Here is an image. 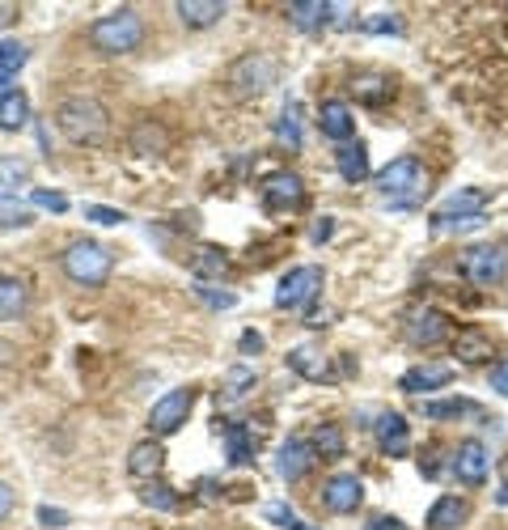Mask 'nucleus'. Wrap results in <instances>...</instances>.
Segmentation results:
<instances>
[{
	"mask_svg": "<svg viewBox=\"0 0 508 530\" xmlns=\"http://www.w3.org/2000/svg\"><path fill=\"white\" fill-rule=\"evenodd\" d=\"M56 128L68 145H102L106 132H111V111L94 98V94H72L56 106Z\"/></svg>",
	"mask_w": 508,
	"mask_h": 530,
	"instance_id": "f257e3e1",
	"label": "nucleus"
},
{
	"mask_svg": "<svg viewBox=\"0 0 508 530\" xmlns=\"http://www.w3.org/2000/svg\"><path fill=\"white\" fill-rule=\"evenodd\" d=\"M85 39L98 56H132V51L144 43V22H140L136 9H115V13L98 17V22H89Z\"/></svg>",
	"mask_w": 508,
	"mask_h": 530,
	"instance_id": "f03ea898",
	"label": "nucleus"
},
{
	"mask_svg": "<svg viewBox=\"0 0 508 530\" xmlns=\"http://www.w3.org/2000/svg\"><path fill=\"white\" fill-rule=\"evenodd\" d=\"M60 268H64V276H68L77 289H102L106 280H111L115 255L106 251L102 242H94V238H77V242L64 246Z\"/></svg>",
	"mask_w": 508,
	"mask_h": 530,
	"instance_id": "7ed1b4c3",
	"label": "nucleus"
},
{
	"mask_svg": "<svg viewBox=\"0 0 508 530\" xmlns=\"http://www.w3.org/2000/svg\"><path fill=\"white\" fill-rule=\"evenodd\" d=\"M381 200H390L394 208H411L428 196V170L420 166V157H394V162L377 174Z\"/></svg>",
	"mask_w": 508,
	"mask_h": 530,
	"instance_id": "20e7f679",
	"label": "nucleus"
},
{
	"mask_svg": "<svg viewBox=\"0 0 508 530\" xmlns=\"http://www.w3.org/2000/svg\"><path fill=\"white\" fill-rule=\"evenodd\" d=\"M276 77H280V64L271 60L267 51H246V56L233 60L229 73H225L229 90L238 94V98H259V94H267L271 85H276Z\"/></svg>",
	"mask_w": 508,
	"mask_h": 530,
	"instance_id": "39448f33",
	"label": "nucleus"
},
{
	"mask_svg": "<svg viewBox=\"0 0 508 530\" xmlns=\"http://www.w3.org/2000/svg\"><path fill=\"white\" fill-rule=\"evenodd\" d=\"M458 268L466 276V285H475V289H500L504 280H508V255L500 251L496 242H475V246H466V251H462Z\"/></svg>",
	"mask_w": 508,
	"mask_h": 530,
	"instance_id": "423d86ee",
	"label": "nucleus"
},
{
	"mask_svg": "<svg viewBox=\"0 0 508 530\" xmlns=\"http://www.w3.org/2000/svg\"><path fill=\"white\" fill-rule=\"evenodd\" d=\"M483 208H487V191L479 187H462L432 212V229L445 234V229H470V225H483Z\"/></svg>",
	"mask_w": 508,
	"mask_h": 530,
	"instance_id": "0eeeda50",
	"label": "nucleus"
},
{
	"mask_svg": "<svg viewBox=\"0 0 508 530\" xmlns=\"http://www.w3.org/2000/svg\"><path fill=\"white\" fill-rule=\"evenodd\" d=\"M318 293H322V268H314V263H301V268L280 276L276 310H305V306L318 302Z\"/></svg>",
	"mask_w": 508,
	"mask_h": 530,
	"instance_id": "6e6552de",
	"label": "nucleus"
},
{
	"mask_svg": "<svg viewBox=\"0 0 508 530\" xmlns=\"http://www.w3.org/2000/svg\"><path fill=\"white\" fill-rule=\"evenodd\" d=\"M191 408H195V386H178V391H166V395L153 403V412H149V433L157 441L161 437H174L187 424Z\"/></svg>",
	"mask_w": 508,
	"mask_h": 530,
	"instance_id": "1a4fd4ad",
	"label": "nucleus"
},
{
	"mask_svg": "<svg viewBox=\"0 0 508 530\" xmlns=\"http://www.w3.org/2000/svg\"><path fill=\"white\" fill-rule=\"evenodd\" d=\"M403 340L411 348H437L449 340V318L437 306H411L403 314Z\"/></svg>",
	"mask_w": 508,
	"mask_h": 530,
	"instance_id": "9d476101",
	"label": "nucleus"
},
{
	"mask_svg": "<svg viewBox=\"0 0 508 530\" xmlns=\"http://www.w3.org/2000/svg\"><path fill=\"white\" fill-rule=\"evenodd\" d=\"M259 200H263V208L271 212V217H280V212H297V208L305 204V183H301V174H293V170L267 174V179L259 183Z\"/></svg>",
	"mask_w": 508,
	"mask_h": 530,
	"instance_id": "9b49d317",
	"label": "nucleus"
},
{
	"mask_svg": "<svg viewBox=\"0 0 508 530\" xmlns=\"http://www.w3.org/2000/svg\"><path fill=\"white\" fill-rule=\"evenodd\" d=\"M487 471H492V454H487V446L479 437H466V441H458V450L449 454V475L458 484H466V488H479V484H487Z\"/></svg>",
	"mask_w": 508,
	"mask_h": 530,
	"instance_id": "f8f14e48",
	"label": "nucleus"
},
{
	"mask_svg": "<svg viewBox=\"0 0 508 530\" xmlns=\"http://www.w3.org/2000/svg\"><path fill=\"white\" fill-rule=\"evenodd\" d=\"M322 505H326V514H335V518L356 514V509L365 505V484H360V475H352V471L331 475V480L322 484Z\"/></svg>",
	"mask_w": 508,
	"mask_h": 530,
	"instance_id": "ddd939ff",
	"label": "nucleus"
},
{
	"mask_svg": "<svg viewBox=\"0 0 508 530\" xmlns=\"http://www.w3.org/2000/svg\"><path fill=\"white\" fill-rule=\"evenodd\" d=\"M373 441L381 458H407L411 454V424L403 412H377L373 420Z\"/></svg>",
	"mask_w": 508,
	"mask_h": 530,
	"instance_id": "4468645a",
	"label": "nucleus"
},
{
	"mask_svg": "<svg viewBox=\"0 0 508 530\" xmlns=\"http://www.w3.org/2000/svg\"><path fill=\"white\" fill-rule=\"evenodd\" d=\"M449 352L458 357V365H492L496 344L483 327H458L449 335Z\"/></svg>",
	"mask_w": 508,
	"mask_h": 530,
	"instance_id": "2eb2a0df",
	"label": "nucleus"
},
{
	"mask_svg": "<svg viewBox=\"0 0 508 530\" xmlns=\"http://www.w3.org/2000/svg\"><path fill=\"white\" fill-rule=\"evenodd\" d=\"M318 467V454H314V446H310V437H288L284 446H280V458H276V471H280V480H288V484H297V480H305Z\"/></svg>",
	"mask_w": 508,
	"mask_h": 530,
	"instance_id": "dca6fc26",
	"label": "nucleus"
},
{
	"mask_svg": "<svg viewBox=\"0 0 508 530\" xmlns=\"http://www.w3.org/2000/svg\"><path fill=\"white\" fill-rule=\"evenodd\" d=\"M318 132H322L326 140H335V145H348V140L356 136V115H352V106L339 102V98L318 102Z\"/></svg>",
	"mask_w": 508,
	"mask_h": 530,
	"instance_id": "f3484780",
	"label": "nucleus"
},
{
	"mask_svg": "<svg viewBox=\"0 0 508 530\" xmlns=\"http://www.w3.org/2000/svg\"><path fill=\"white\" fill-rule=\"evenodd\" d=\"M453 382V365H411L403 378H398V391L403 395H432V391H445V386Z\"/></svg>",
	"mask_w": 508,
	"mask_h": 530,
	"instance_id": "a211bd4d",
	"label": "nucleus"
},
{
	"mask_svg": "<svg viewBox=\"0 0 508 530\" xmlns=\"http://www.w3.org/2000/svg\"><path fill=\"white\" fill-rule=\"evenodd\" d=\"M161 467H166V446H161L157 437H144V441H136L132 450H127V475L132 480H157L161 475Z\"/></svg>",
	"mask_w": 508,
	"mask_h": 530,
	"instance_id": "6ab92c4d",
	"label": "nucleus"
},
{
	"mask_svg": "<svg viewBox=\"0 0 508 530\" xmlns=\"http://www.w3.org/2000/svg\"><path fill=\"white\" fill-rule=\"evenodd\" d=\"M288 369H293L297 378H305V382H335L331 357H322V352L310 348V344H301V348L288 352Z\"/></svg>",
	"mask_w": 508,
	"mask_h": 530,
	"instance_id": "aec40b11",
	"label": "nucleus"
},
{
	"mask_svg": "<svg viewBox=\"0 0 508 530\" xmlns=\"http://www.w3.org/2000/svg\"><path fill=\"white\" fill-rule=\"evenodd\" d=\"M335 170H339V179L348 183V187L365 183L369 179V149H365V140H348V145H339Z\"/></svg>",
	"mask_w": 508,
	"mask_h": 530,
	"instance_id": "412c9836",
	"label": "nucleus"
},
{
	"mask_svg": "<svg viewBox=\"0 0 508 530\" xmlns=\"http://www.w3.org/2000/svg\"><path fill=\"white\" fill-rule=\"evenodd\" d=\"M352 98L360 106H386L394 98V81L386 73H373V68H365V73L352 77Z\"/></svg>",
	"mask_w": 508,
	"mask_h": 530,
	"instance_id": "4be33fe9",
	"label": "nucleus"
},
{
	"mask_svg": "<svg viewBox=\"0 0 508 530\" xmlns=\"http://www.w3.org/2000/svg\"><path fill=\"white\" fill-rule=\"evenodd\" d=\"M331 13H335V5H326V0H293V5H288V22L301 34H318L331 26Z\"/></svg>",
	"mask_w": 508,
	"mask_h": 530,
	"instance_id": "5701e85b",
	"label": "nucleus"
},
{
	"mask_svg": "<svg viewBox=\"0 0 508 530\" xmlns=\"http://www.w3.org/2000/svg\"><path fill=\"white\" fill-rule=\"evenodd\" d=\"M174 13H178V22H183L187 30H208V26L221 22L229 9L221 5V0H178Z\"/></svg>",
	"mask_w": 508,
	"mask_h": 530,
	"instance_id": "b1692460",
	"label": "nucleus"
},
{
	"mask_svg": "<svg viewBox=\"0 0 508 530\" xmlns=\"http://www.w3.org/2000/svg\"><path fill=\"white\" fill-rule=\"evenodd\" d=\"M466 518H470V501H462V497H441V501H432L424 526L428 530H458V526H466Z\"/></svg>",
	"mask_w": 508,
	"mask_h": 530,
	"instance_id": "393cba45",
	"label": "nucleus"
},
{
	"mask_svg": "<svg viewBox=\"0 0 508 530\" xmlns=\"http://www.w3.org/2000/svg\"><path fill=\"white\" fill-rule=\"evenodd\" d=\"M30 310V285L22 276H0V318H22Z\"/></svg>",
	"mask_w": 508,
	"mask_h": 530,
	"instance_id": "a878e982",
	"label": "nucleus"
},
{
	"mask_svg": "<svg viewBox=\"0 0 508 530\" xmlns=\"http://www.w3.org/2000/svg\"><path fill=\"white\" fill-rule=\"evenodd\" d=\"M310 446H314V454L322 458V463H335V458H343V454H348V437H343V429H339V424L322 420L318 429H314V437H310Z\"/></svg>",
	"mask_w": 508,
	"mask_h": 530,
	"instance_id": "bb28decb",
	"label": "nucleus"
},
{
	"mask_svg": "<svg viewBox=\"0 0 508 530\" xmlns=\"http://www.w3.org/2000/svg\"><path fill=\"white\" fill-rule=\"evenodd\" d=\"M221 437H225V454H229V463H233V467L254 463V433L246 429V424H238V420L225 424Z\"/></svg>",
	"mask_w": 508,
	"mask_h": 530,
	"instance_id": "cd10ccee",
	"label": "nucleus"
},
{
	"mask_svg": "<svg viewBox=\"0 0 508 530\" xmlns=\"http://www.w3.org/2000/svg\"><path fill=\"white\" fill-rule=\"evenodd\" d=\"M30 123V98L22 90L0 94V132H22Z\"/></svg>",
	"mask_w": 508,
	"mask_h": 530,
	"instance_id": "c85d7f7f",
	"label": "nucleus"
},
{
	"mask_svg": "<svg viewBox=\"0 0 508 530\" xmlns=\"http://www.w3.org/2000/svg\"><path fill=\"white\" fill-rule=\"evenodd\" d=\"M254 382H259V374H254L250 365H233L229 374L221 378V391H216V403H242V399L254 391Z\"/></svg>",
	"mask_w": 508,
	"mask_h": 530,
	"instance_id": "c756f323",
	"label": "nucleus"
},
{
	"mask_svg": "<svg viewBox=\"0 0 508 530\" xmlns=\"http://www.w3.org/2000/svg\"><path fill=\"white\" fill-rule=\"evenodd\" d=\"M191 272H195V280H204V285H208L212 276L229 272V255L221 251V246H199L195 259H191Z\"/></svg>",
	"mask_w": 508,
	"mask_h": 530,
	"instance_id": "7c9ffc66",
	"label": "nucleus"
},
{
	"mask_svg": "<svg viewBox=\"0 0 508 530\" xmlns=\"http://www.w3.org/2000/svg\"><path fill=\"white\" fill-rule=\"evenodd\" d=\"M17 187H30V162L17 153H0V191L13 196Z\"/></svg>",
	"mask_w": 508,
	"mask_h": 530,
	"instance_id": "2f4dec72",
	"label": "nucleus"
},
{
	"mask_svg": "<svg viewBox=\"0 0 508 530\" xmlns=\"http://www.w3.org/2000/svg\"><path fill=\"white\" fill-rule=\"evenodd\" d=\"M276 145L280 149H301V111H297V102H284V111L276 119Z\"/></svg>",
	"mask_w": 508,
	"mask_h": 530,
	"instance_id": "473e14b6",
	"label": "nucleus"
},
{
	"mask_svg": "<svg viewBox=\"0 0 508 530\" xmlns=\"http://www.w3.org/2000/svg\"><path fill=\"white\" fill-rule=\"evenodd\" d=\"M420 412H424L428 420H458V416H470V412H479V408H475L470 399L453 395V399H424Z\"/></svg>",
	"mask_w": 508,
	"mask_h": 530,
	"instance_id": "72a5a7b5",
	"label": "nucleus"
},
{
	"mask_svg": "<svg viewBox=\"0 0 508 530\" xmlns=\"http://www.w3.org/2000/svg\"><path fill=\"white\" fill-rule=\"evenodd\" d=\"M26 225H34V212L17 196H5V191H0V229H26Z\"/></svg>",
	"mask_w": 508,
	"mask_h": 530,
	"instance_id": "f704fd0d",
	"label": "nucleus"
},
{
	"mask_svg": "<svg viewBox=\"0 0 508 530\" xmlns=\"http://www.w3.org/2000/svg\"><path fill=\"white\" fill-rule=\"evenodd\" d=\"M140 501L149 505V509H161V514H174V509H178V497H174V488H170V484H161V480H149V484H144Z\"/></svg>",
	"mask_w": 508,
	"mask_h": 530,
	"instance_id": "c9c22d12",
	"label": "nucleus"
},
{
	"mask_svg": "<svg viewBox=\"0 0 508 530\" xmlns=\"http://www.w3.org/2000/svg\"><path fill=\"white\" fill-rule=\"evenodd\" d=\"M132 145H136V153H161V145H166V132H161V128H153V123L144 119V123H136Z\"/></svg>",
	"mask_w": 508,
	"mask_h": 530,
	"instance_id": "e433bc0d",
	"label": "nucleus"
},
{
	"mask_svg": "<svg viewBox=\"0 0 508 530\" xmlns=\"http://www.w3.org/2000/svg\"><path fill=\"white\" fill-rule=\"evenodd\" d=\"M30 60V51L22 43H13V39H0V73H9L17 77V68H22Z\"/></svg>",
	"mask_w": 508,
	"mask_h": 530,
	"instance_id": "4c0bfd02",
	"label": "nucleus"
},
{
	"mask_svg": "<svg viewBox=\"0 0 508 530\" xmlns=\"http://www.w3.org/2000/svg\"><path fill=\"white\" fill-rule=\"evenodd\" d=\"M195 297L204 306H212V310H229V306H238V297H233L229 289H212V285H204V280H195Z\"/></svg>",
	"mask_w": 508,
	"mask_h": 530,
	"instance_id": "58836bf2",
	"label": "nucleus"
},
{
	"mask_svg": "<svg viewBox=\"0 0 508 530\" xmlns=\"http://www.w3.org/2000/svg\"><path fill=\"white\" fill-rule=\"evenodd\" d=\"M267 522H276L280 530H314V526H305L288 505H267Z\"/></svg>",
	"mask_w": 508,
	"mask_h": 530,
	"instance_id": "ea45409f",
	"label": "nucleus"
},
{
	"mask_svg": "<svg viewBox=\"0 0 508 530\" xmlns=\"http://www.w3.org/2000/svg\"><path fill=\"white\" fill-rule=\"evenodd\" d=\"M85 217L98 221V225H123L127 212L123 208H106V204H85Z\"/></svg>",
	"mask_w": 508,
	"mask_h": 530,
	"instance_id": "a19ab883",
	"label": "nucleus"
},
{
	"mask_svg": "<svg viewBox=\"0 0 508 530\" xmlns=\"http://www.w3.org/2000/svg\"><path fill=\"white\" fill-rule=\"evenodd\" d=\"M365 30L369 34H403V22H398L394 13H377V17H369V22H365Z\"/></svg>",
	"mask_w": 508,
	"mask_h": 530,
	"instance_id": "79ce46f5",
	"label": "nucleus"
},
{
	"mask_svg": "<svg viewBox=\"0 0 508 530\" xmlns=\"http://www.w3.org/2000/svg\"><path fill=\"white\" fill-rule=\"evenodd\" d=\"M30 200L39 204V208H51V212H64V208H68V200L60 196V191H43V187H34V191H30Z\"/></svg>",
	"mask_w": 508,
	"mask_h": 530,
	"instance_id": "37998d69",
	"label": "nucleus"
},
{
	"mask_svg": "<svg viewBox=\"0 0 508 530\" xmlns=\"http://www.w3.org/2000/svg\"><path fill=\"white\" fill-rule=\"evenodd\" d=\"M39 522L43 526H64L68 514H64V509H56V505H39Z\"/></svg>",
	"mask_w": 508,
	"mask_h": 530,
	"instance_id": "c03bdc74",
	"label": "nucleus"
},
{
	"mask_svg": "<svg viewBox=\"0 0 508 530\" xmlns=\"http://www.w3.org/2000/svg\"><path fill=\"white\" fill-rule=\"evenodd\" d=\"M263 352V335L259 331H246L242 335V357H259Z\"/></svg>",
	"mask_w": 508,
	"mask_h": 530,
	"instance_id": "a18cd8bd",
	"label": "nucleus"
},
{
	"mask_svg": "<svg viewBox=\"0 0 508 530\" xmlns=\"http://www.w3.org/2000/svg\"><path fill=\"white\" fill-rule=\"evenodd\" d=\"M335 234V217H318V225L310 229V242H326Z\"/></svg>",
	"mask_w": 508,
	"mask_h": 530,
	"instance_id": "49530a36",
	"label": "nucleus"
},
{
	"mask_svg": "<svg viewBox=\"0 0 508 530\" xmlns=\"http://www.w3.org/2000/svg\"><path fill=\"white\" fill-rule=\"evenodd\" d=\"M492 391H496V395H504V399H508V361H504V365H496V369H492Z\"/></svg>",
	"mask_w": 508,
	"mask_h": 530,
	"instance_id": "de8ad7c7",
	"label": "nucleus"
},
{
	"mask_svg": "<svg viewBox=\"0 0 508 530\" xmlns=\"http://www.w3.org/2000/svg\"><path fill=\"white\" fill-rule=\"evenodd\" d=\"M365 530H407L403 522H398V518H386V514H377V518H369V526Z\"/></svg>",
	"mask_w": 508,
	"mask_h": 530,
	"instance_id": "09e8293b",
	"label": "nucleus"
},
{
	"mask_svg": "<svg viewBox=\"0 0 508 530\" xmlns=\"http://www.w3.org/2000/svg\"><path fill=\"white\" fill-rule=\"evenodd\" d=\"M13 514V488L5 484V480H0V522H5Z\"/></svg>",
	"mask_w": 508,
	"mask_h": 530,
	"instance_id": "8fccbe9b",
	"label": "nucleus"
},
{
	"mask_svg": "<svg viewBox=\"0 0 508 530\" xmlns=\"http://www.w3.org/2000/svg\"><path fill=\"white\" fill-rule=\"evenodd\" d=\"M17 361V344H9V340H0V369H9Z\"/></svg>",
	"mask_w": 508,
	"mask_h": 530,
	"instance_id": "3c124183",
	"label": "nucleus"
},
{
	"mask_svg": "<svg viewBox=\"0 0 508 530\" xmlns=\"http://www.w3.org/2000/svg\"><path fill=\"white\" fill-rule=\"evenodd\" d=\"M500 484H504V492H500V501H508V458H500Z\"/></svg>",
	"mask_w": 508,
	"mask_h": 530,
	"instance_id": "603ef678",
	"label": "nucleus"
},
{
	"mask_svg": "<svg viewBox=\"0 0 508 530\" xmlns=\"http://www.w3.org/2000/svg\"><path fill=\"white\" fill-rule=\"evenodd\" d=\"M17 17V5H0V26H9Z\"/></svg>",
	"mask_w": 508,
	"mask_h": 530,
	"instance_id": "864d4df0",
	"label": "nucleus"
},
{
	"mask_svg": "<svg viewBox=\"0 0 508 530\" xmlns=\"http://www.w3.org/2000/svg\"><path fill=\"white\" fill-rule=\"evenodd\" d=\"M9 81H13L9 73H0V94H5V85H9Z\"/></svg>",
	"mask_w": 508,
	"mask_h": 530,
	"instance_id": "5fc2aeb1",
	"label": "nucleus"
}]
</instances>
